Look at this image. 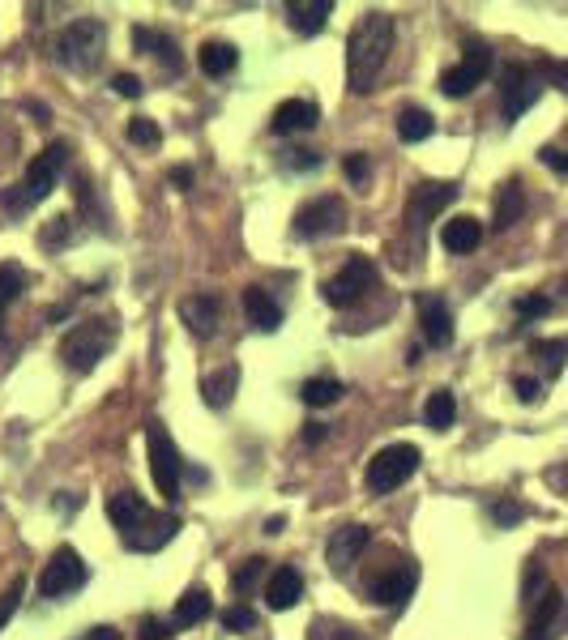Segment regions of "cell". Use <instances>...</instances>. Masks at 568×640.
Listing matches in <instances>:
<instances>
[{
	"label": "cell",
	"mask_w": 568,
	"mask_h": 640,
	"mask_svg": "<svg viewBox=\"0 0 568 640\" xmlns=\"http://www.w3.org/2000/svg\"><path fill=\"white\" fill-rule=\"evenodd\" d=\"M86 640H124L116 628H107V623H103V628H90V636Z\"/></svg>",
	"instance_id": "49"
},
{
	"label": "cell",
	"mask_w": 568,
	"mask_h": 640,
	"mask_svg": "<svg viewBox=\"0 0 568 640\" xmlns=\"http://www.w3.org/2000/svg\"><path fill=\"white\" fill-rule=\"evenodd\" d=\"M457 201V184L453 180H432V184H419L415 192H410V201H406V222H415V231H423L428 222L445 210V205Z\"/></svg>",
	"instance_id": "13"
},
{
	"label": "cell",
	"mask_w": 568,
	"mask_h": 640,
	"mask_svg": "<svg viewBox=\"0 0 568 640\" xmlns=\"http://www.w3.org/2000/svg\"><path fill=\"white\" fill-rule=\"evenodd\" d=\"M457 419V397L449 389H436L428 402H423V423H428L432 431H449Z\"/></svg>",
	"instance_id": "32"
},
{
	"label": "cell",
	"mask_w": 568,
	"mask_h": 640,
	"mask_svg": "<svg viewBox=\"0 0 568 640\" xmlns=\"http://www.w3.org/2000/svg\"><path fill=\"white\" fill-rule=\"evenodd\" d=\"M513 312H517V320H543L551 312V299L547 295H522L513 303Z\"/></svg>",
	"instance_id": "38"
},
{
	"label": "cell",
	"mask_w": 568,
	"mask_h": 640,
	"mask_svg": "<svg viewBox=\"0 0 568 640\" xmlns=\"http://www.w3.org/2000/svg\"><path fill=\"white\" fill-rule=\"evenodd\" d=\"M133 47H137V52H146V56H154L171 77H180L184 60H180V47H176V39H171V35H163V30H150V26H133Z\"/></svg>",
	"instance_id": "19"
},
{
	"label": "cell",
	"mask_w": 568,
	"mask_h": 640,
	"mask_svg": "<svg viewBox=\"0 0 568 640\" xmlns=\"http://www.w3.org/2000/svg\"><path fill=\"white\" fill-rule=\"evenodd\" d=\"M112 346H116V320L90 316V320L73 325L65 338H60V359H65L69 372L86 376V372H94V367H99L107 355H112Z\"/></svg>",
	"instance_id": "3"
},
{
	"label": "cell",
	"mask_w": 568,
	"mask_h": 640,
	"mask_svg": "<svg viewBox=\"0 0 568 640\" xmlns=\"http://www.w3.org/2000/svg\"><path fill=\"white\" fill-rule=\"evenodd\" d=\"M69 141H52L35 163L26 167V175L13 188H5L0 192V210L5 214H30L35 205H43L47 197L56 192V184H60V175H65V167H69Z\"/></svg>",
	"instance_id": "2"
},
{
	"label": "cell",
	"mask_w": 568,
	"mask_h": 640,
	"mask_svg": "<svg viewBox=\"0 0 568 640\" xmlns=\"http://www.w3.org/2000/svg\"><path fill=\"white\" fill-rule=\"evenodd\" d=\"M419 461H423V453H419L415 444H406V440L402 444H385L381 453L368 461V474H364L368 495H393L406 483V478H415Z\"/></svg>",
	"instance_id": "6"
},
{
	"label": "cell",
	"mask_w": 568,
	"mask_h": 640,
	"mask_svg": "<svg viewBox=\"0 0 568 640\" xmlns=\"http://www.w3.org/2000/svg\"><path fill=\"white\" fill-rule=\"evenodd\" d=\"M462 52H466L462 64L440 73V94H449V99H466L470 90L487 82V73H492V64H496V52L483 39H466Z\"/></svg>",
	"instance_id": "7"
},
{
	"label": "cell",
	"mask_w": 568,
	"mask_h": 640,
	"mask_svg": "<svg viewBox=\"0 0 568 640\" xmlns=\"http://www.w3.org/2000/svg\"><path fill=\"white\" fill-rule=\"evenodd\" d=\"M304 598V576H299L295 564H282L270 572V581H265V602H270V611H291V606Z\"/></svg>",
	"instance_id": "20"
},
{
	"label": "cell",
	"mask_w": 568,
	"mask_h": 640,
	"mask_svg": "<svg viewBox=\"0 0 568 640\" xmlns=\"http://www.w3.org/2000/svg\"><path fill=\"white\" fill-rule=\"evenodd\" d=\"M376 282H381V274H376L372 256H351V261H346L338 274L321 286V295H325L329 308H355V303L364 299Z\"/></svg>",
	"instance_id": "8"
},
{
	"label": "cell",
	"mask_w": 568,
	"mask_h": 640,
	"mask_svg": "<svg viewBox=\"0 0 568 640\" xmlns=\"http://www.w3.org/2000/svg\"><path fill=\"white\" fill-rule=\"evenodd\" d=\"M112 90L120 94V99H141V94H146V86H141L137 73H116L112 77Z\"/></svg>",
	"instance_id": "41"
},
{
	"label": "cell",
	"mask_w": 568,
	"mask_h": 640,
	"mask_svg": "<svg viewBox=\"0 0 568 640\" xmlns=\"http://www.w3.org/2000/svg\"><path fill=\"white\" fill-rule=\"evenodd\" d=\"M492 517H496V525H517L526 517V508L517 504V500H500L496 508H492Z\"/></svg>",
	"instance_id": "42"
},
{
	"label": "cell",
	"mask_w": 568,
	"mask_h": 640,
	"mask_svg": "<svg viewBox=\"0 0 568 640\" xmlns=\"http://www.w3.org/2000/svg\"><path fill=\"white\" fill-rule=\"evenodd\" d=\"M86 559L77 555L73 547H56L52 551V559L43 564V572H39V598H47V602H60V598H69V594H77V589L86 585Z\"/></svg>",
	"instance_id": "10"
},
{
	"label": "cell",
	"mask_w": 568,
	"mask_h": 640,
	"mask_svg": "<svg viewBox=\"0 0 568 640\" xmlns=\"http://www.w3.org/2000/svg\"><path fill=\"white\" fill-rule=\"evenodd\" d=\"M522 210H526V192H522V184H517V180L500 184V192H496V214H492V227H496V231H509L513 222L522 218Z\"/></svg>",
	"instance_id": "29"
},
{
	"label": "cell",
	"mask_w": 568,
	"mask_h": 640,
	"mask_svg": "<svg viewBox=\"0 0 568 640\" xmlns=\"http://www.w3.org/2000/svg\"><path fill=\"white\" fill-rule=\"evenodd\" d=\"M393 52V18L381 9L364 13L346 39V86L351 94H368Z\"/></svg>",
	"instance_id": "1"
},
{
	"label": "cell",
	"mask_w": 568,
	"mask_h": 640,
	"mask_svg": "<svg viewBox=\"0 0 568 640\" xmlns=\"http://www.w3.org/2000/svg\"><path fill=\"white\" fill-rule=\"evenodd\" d=\"M432 133H436L432 111H423V107H402L398 111V137L406 141V146H419V141H428Z\"/></svg>",
	"instance_id": "31"
},
{
	"label": "cell",
	"mask_w": 568,
	"mask_h": 640,
	"mask_svg": "<svg viewBox=\"0 0 568 640\" xmlns=\"http://www.w3.org/2000/svg\"><path fill=\"white\" fill-rule=\"evenodd\" d=\"M150 512H154V508H150L146 500H141L137 491H120V495H112V500H107V517H112V525L120 530V538H124V534H133L137 525L150 517Z\"/></svg>",
	"instance_id": "22"
},
{
	"label": "cell",
	"mask_w": 568,
	"mask_h": 640,
	"mask_svg": "<svg viewBox=\"0 0 568 640\" xmlns=\"http://www.w3.org/2000/svg\"><path fill=\"white\" fill-rule=\"evenodd\" d=\"M479 244H483V222L470 218V214H457V218H449L445 227H440V248L453 252V256L475 252Z\"/></svg>",
	"instance_id": "21"
},
{
	"label": "cell",
	"mask_w": 568,
	"mask_h": 640,
	"mask_svg": "<svg viewBox=\"0 0 568 640\" xmlns=\"http://www.w3.org/2000/svg\"><path fill=\"white\" fill-rule=\"evenodd\" d=\"M368 542H372L368 525H342V530H334L325 542V564L334 572H351L359 564V555L368 551Z\"/></svg>",
	"instance_id": "14"
},
{
	"label": "cell",
	"mask_w": 568,
	"mask_h": 640,
	"mask_svg": "<svg viewBox=\"0 0 568 640\" xmlns=\"http://www.w3.org/2000/svg\"><path fill=\"white\" fill-rule=\"evenodd\" d=\"M26 282H30V278H26V269H22L18 261H5V265H0V316H5L13 303L22 299Z\"/></svg>",
	"instance_id": "33"
},
{
	"label": "cell",
	"mask_w": 568,
	"mask_h": 640,
	"mask_svg": "<svg viewBox=\"0 0 568 640\" xmlns=\"http://www.w3.org/2000/svg\"><path fill=\"white\" fill-rule=\"evenodd\" d=\"M317 124H321V107H317V103H308V99H287V103H278V107H274V116H270V128H274L278 137L312 133Z\"/></svg>",
	"instance_id": "18"
},
{
	"label": "cell",
	"mask_w": 568,
	"mask_h": 640,
	"mask_svg": "<svg viewBox=\"0 0 568 640\" xmlns=\"http://www.w3.org/2000/svg\"><path fill=\"white\" fill-rule=\"evenodd\" d=\"M180 320L197 333V338H214V329H218V299L214 295H188L180 303Z\"/></svg>",
	"instance_id": "25"
},
{
	"label": "cell",
	"mask_w": 568,
	"mask_h": 640,
	"mask_svg": "<svg viewBox=\"0 0 568 640\" xmlns=\"http://www.w3.org/2000/svg\"><path fill=\"white\" fill-rule=\"evenodd\" d=\"M304 440H308V444H321V440H325V423H308Z\"/></svg>",
	"instance_id": "50"
},
{
	"label": "cell",
	"mask_w": 568,
	"mask_h": 640,
	"mask_svg": "<svg viewBox=\"0 0 568 640\" xmlns=\"http://www.w3.org/2000/svg\"><path fill=\"white\" fill-rule=\"evenodd\" d=\"M171 188H176V192L193 188V167H176V171H171Z\"/></svg>",
	"instance_id": "48"
},
{
	"label": "cell",
	"mask_w": 568,
	"mask_h": 640,
	"mask_svg": "<svg viewBox=\"0 0 568 640\" xmlns=\"http://www.w3.org/2000/svg\"><path fill=\"white\" fill-rule=\"evenodd\" d=\"M329 13H334V0H304V5L291 0V5H287V22H291L295 35L308 39V35H321L325 22H329Z\"/></svg>",
	"instance_id": "24"
},
{
	"label": "cell",
	"mask_w": 568,
	"mask_h": 640,
	"mask_svg": "<svg viewBox=\"0 0 568 640\" xmlns=\"http://www.w3.org/2000/svg\"><path fill=\"white\" fill-rule=\"evenodd\" d=\"M539 158H543V163H547L551 171H556V175H568V150H556V146H543V150H539Z\"/></svg>",
	"instance_id": "46"
},
{
	"label": "cell",
	"mask_w": 568,
	"mask_h": 640,
	"mask_svg": "<svg viewBox=\"0 0 568 640\" xmlns=\"http://www.w3.org/2000/svg\"><path fill=\"white\" fill-rule=\"evenodd\" d=\"M513 389H517V397H522L526 406H534V402H539V393H543V384H539V380H530V376H517V380H513Z\"/></svg>",
	"instance_id": "44"
},
{
	"label": "cell",
	"mask_w": 568,
	"mask_h": 640,
	"mask_svg": "<svg viewBox=\"0 0 568 640\" xmlns=\"http://www.w3.org/2000/svg\"><path fill=\"white\" fill-rule=\"evenodd\" d=\"M129 141H133V146L154 150L163 141V133H159V124H154L150 116H137V120H129Z\"/></svg>",
	"instance_id": "36"
},
{
	"label": "cell",
	"mask_w": 568,
	"mask_h": 640,
	"mask_svg": "<svg viewBox=\"0 0 568 640\" xmlns=\"http://www.w3.org/2000/svg\"><path fill=\"white\" fill-rule=\"evenodd\" d=\"M346 180H351V184H364L368 180V158L364 154H346Z\"/></svg>",
	"instance_id": "47"
},
{
	"label": "cell",
	"mask_w": 568,
	"mask_h": 640,
	"mask_svg": "<svg viewBox=\"0 0 568 640\" xmlns=\"http://www.w3.org/2000/svg\"><path fill=\"white\" fill-rule=\"evenodd\" d=\"M103 43H107V26L99 18H73L56 39V60L69 73H90L103 60Z\"/></svg>",
	"instance_id": "4"
},
{
	"label": "cell",
	"mask_w": 568,
	"mask_h": 640,
	"mask_svg": "<svg viewBox=\"0 0 568 640\" xmlns=\"http://www.w3.org/2000/svg\"><path fill=\"white\" fill-rule=\"evenodd\" d=\"M235 389H240V367L235 363L218 367V372H210V376H201V397H205V406L210 410H227Z\"/></svg>",
	"instance_id": "26"
},
{
	"label": "cell",
	"mask_w": 568,
	"mask_h": 640,
	"mask_svg": "<svg viewBox=\"0 0 568 640\" xmlns=\"http://www.w3.org/2000/svg\"><path fill=\"white\" fill-rule=\"evenodd\" d=\"M197 64H201L205 77H227V73H235V64H240V47H235V43H223V39L201 43Z\"/></svg>",
	"instance_id": "27"
},
{
	"label": "cell",
	"mask_w": 568,
	"mask_h": 640,
	"mask_svg": "<svg viewBox=\"0 0 568 640\" xmlns=\"http://www.w3.org/2000/svg\"><path fill=\"white\" fill-rule=\"evenodd\" d=\"M534 355L547 363L551 376L564 372V359H568V338H556V342H534Z\"/></svg>",
	"instance_id": "35"
},
{
	"label": "cell",
	"mask_w": 568,
	"mask_h": 640,
	"mask_svg": "<svg viewBox=\"0 0 568 640\" xmlns=\"http://www.w3.org/2000/svg\"><path fill=\"white\" fill-rule=\"evenodd\" d=\"M329 640H364V636H359L355 628H346V623H338V628H334V636H329Z\"/></svg>",
	"instance_id": "51"
},
{
	"label": "cell",
	"mask_w": 568,
	"mask_h": 640,
	"mask_svg": "<svg viewBox=\"0 0 568 640\" xmlns=\"http://www.w3.org/2000/svg\"><path fill=\"white\" fill-rule=\"evenodd\" d=\"M282 525H287V517H270L265 521V534H282Z\"/></svg>",
	"instance_id": "52"
},
{
	"label": "cell",
	"mask_w": 568,
	"mask_h": 640,
	"mask_svg": "<svg viewBox=\"0 0 568 640\" xmlns=\"http://www.w3.org/2000/svg\"><path fill=\"white\" fill-rule=\"evenodd\" d=\"M415 312H419V329H423V342L436 346V350H449L453 346V312L440 295H419L415 299Z\"/></svg>",
	"instance_id": "15"
},
{
	"label": "cell",
	"mask_w": 568,
	"mask_h": 640,
	"mask_svg": "<svg viewBox=\"0 0 568 640\" xmlns=\"http://www.w3.org/2000/svg\"><path fill=\"white\" fill-rule=\"evenodd\" d=\"M22 589H26L22 581H13V585L5 589V594H0V632H5V628H9V619L18 615V606H22Z\"/></svg>",
	"instance_id": "39"
},
{
	"label": "cell",
	"mask_w": 568,
	"mask_h": 640,
	"mask_svg": "<svg viewBox=\"0 0 568 640\" xmlns=\"http://www.w3.org/2000/svg\"><path fill=\"white\" fill-rule=\"evenodd\" d=\"M210 615H214L210 594H205V589H184L176 611H171V628H197V623L210 619Z\"/></svg>",
	"instance_id": "28"
},
{
	"label": "cell",
	"mask_w": 568,
	"mask_h": 640,
	"mask_svg": "<svg viewBox=\"0 0 568 640\" xmlns=\"http://www.w3.org/2000/svg\"><path fill=\"white\" fill-rule=\"evenodd\" d=\"M342 393H346V384L334 380V376H312L299 384V397H304V406L312 410H325V406H338L342 402Z\"/></svg>",
	"instance_id": "30"
},
{
	"label": "cell",
	"mask_w": 568,
	"mask_h": 640,
	"mask_svg": "<svg viewBox=\"0 0 568 640\" xmlns=\"http://www.w3.org/2000/svg\"><path fill=\"white\" fill-rule=\"evenodd\" d=\"M180 534V517H167V512H150L146 521L137 525L133 534H124L120 542L129 551H141V555H154V551H163L171 538Z\"/></svg>",
	"instance_id": "16"
},
{
	"label": "cell",
	"mask_w": 568,
	"mask_h": 640,
	"mask_svg": "<svg viewBox=\"0 0 568 640\" xmlns=\"http://www.w3.org/2000/svg\"><path fill=\"white\" fill-rule=\"evenodd\" d=\"M223 628H227V632H252V628H257V611H252V606H244V602H235L231 611L223 615Z\"/></svg>",
	"instance_id": "37"
},
{
	"label": "cell",
	"mask_w": 568,
	"mask_h": 640,
	"mask_svg": "<svg viewBox=\"0 0 568 640\" xmlns=\"http://www.w3.org/2000/svg\"><path fill=\"white\" fill-rule=\"evenodd\" d=\"M167 636H171V623L154 619V615L141 619V640H167Z\"/></svg>",
	"instance_id": "45"
},
{
	"label": "cell",
	"mask_w": 568,
	"mask_h": 640,
	"mask_svg": "<svg viewBox=\"0 0 568 640\" xmlns=\"http://www.w3.org/2000/svg\"><path fill=\"white\" fill-rule=\"evenodd\" d=\"M291 158H287V167L291 171H317L321 167V154L317 150H287Z\"/></svg>",
	"instance_id": "43"
},
{
	"label": "cell",
	"mask_w": 568,
	"mask_h": 640,
	"mask_svg": "<svg viewBox=\"0 0 568 640\" xmlns=\"http://www.w3.org/2000/svg\"><path fill=\"white\" fill-rule=\"evenodd\" d=\"M551 483H556V487H568V470H551Z\"/></svg>",
	"instance_id": "53"
},
{
	"label": "cell",
	"mask_w": 568,
	"mask_h": 640,
	"mask_svg": "<svg viewBox=\"0 0 568 640\" xmlns=\"http://www.w3.org/2000/svg\"><path fill=\"white\" fill-rule=\"evenodd\" d=\"M419 585V568L415 559H393V564L385 572H376L368 581V602L385 606V611H398V606L410 602V594H415Z\"/></svg>",
	"instance_id": "11"
},
{
	"label": "cell",
	"mask_w": 568,
	"mask_h": 640,
	"mask_svg": "<svg viewBox=\"0 0 568 640\" xmlns=\"http://www.w3.org/2000/svg\"><path fill=\"white\" fill-rule=\"evenodd\" d=\"M539 94H543L539 69H530V64H509V69L500 73V116H504V124L522 120L526 111L539 103Z\"/></svg>",
	"instance_id": "9"
},
{
	"label": "cell",
	"mask_w": 568,
	"mask_h": 640,
	"mask_svg": "<svg viewBox=\"0 0 568 640\" xmlns=\"http://www.w3.org/2000/svg\"><path fill=\"white\" fill-rule=\"evenodd\" d=\"M346 227V205L342 197H317L308 205L295 210V222H291V235L295 239H325V235H338Z\"/></svg>",
	"instance_id": "12"
},
{
	"label": "cell",
	"mask_w": 568,
	"mask_h": 640,
	"mask_svg": "<svg viewBox=\"0 0 568 640\" xmlns=\"http://www.w3.org/2000/svg\"><path fill=\"white\" fill-rule=\"evenodd\" d=\"M146 453H150V478H154V491L163 495L167 504L180 500V483H184V457L176 440L167 436V427L159 419L146 423Z\"/></svg>",
	"instance_id": "5"
},
{
	"label": "cell",
	"mask_w": 568,
	"mask_h": 640,
	"mask_svg": "<svg viewBox=\"0 0 568 640\" xmlns=\"http://www.w3.org/2000/svg\"><path fill=\"white\" fill-rule=\"evenodd\" d=\"M539 77L568 94V60H543V64H539Z\"/></svg>",
	"instance_id": "40"
},
{
	"label": "cell",
	"mask_w": 568,
	"mask_h": 640,
	"mask_svg": "<svg viewBox=\"0 0 568 640\" xmlns=\"http://www.w3.org/2000/svg\"><path fill=\"white\" fill-rule=\"evenodd\" d=\"M261 576H265V559L252 555V559H244V564H240V572H231V589H235V594H248Z\"/></svg>",
	"instance_id": "34"
},
{
	"label": "cell",
	"mask_w": 568,
	"mask_h": 640,
	"mask_svg": "<svg viewBox=\"0 0 568 640\" xmlns=\"http://www.w3.org/2000/svg\"><path fill=\"white\" fill-rule=\"evenodd\" d=\"M564 623V594L560 589H543L534 598V611L526 623V640H556V628Z\"/></svg>",
	"instance_id": "17"
},
{
	"label": "cell",
	"mask_w": 568,
	"mask_h": 640,
	"mask_svg": "<svg viewBox=\"0 0 568 640\" xmlns=\"http://www.w3.org/2000/svg\"><path fill=\"white\" fill-rule=\"evenodd\" d=\"M244 312L252 320V329H261V333H278L282 329V308L270 299L265 286H244Z\"/></svg>",
	"instance_id": "23"
}]
</instances>
